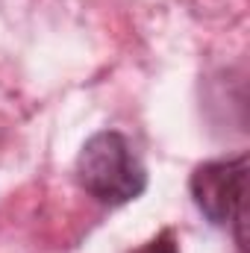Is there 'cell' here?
Segmentation results:
<instances>
[{
	"label": "cell",
	"mask_w": 250,
	"mask_h": 253,
	"mask_svg": "<svg viewBox=\"0 0 250 253\" xmlns=\"http://www.w3.org/2000/svg\"><path fill=\"white\" fill-rule=\"evenodd\" d=\"M135 253H180V242L171 230H162L159 236H153L144 248H138Z\"/></svg>",
	"instance_id": "obj_3"
},
{
	"label": "cell",
	"mask_w": 250,
	"mask_h": 253,
	"mask_svg": "<svg viewBox=\"0 0 250 253\" xmlns=\"http://www.w3.org/2000/svg\"><path fill=\"white\" fill-rule=\"evenodd\" d=\"M188 191L200 215L212 227L230 230L239 253H248V156L239 153L197 165L188 180Z\"/></svg>",
	"instance_id": "obj_2"
},
{
	"label": "cell",
	"mask_w": 250,
	"mask_h": 253,
	"mask_svg": "<svg viewBox=\"0 0 250 253\" xmlns=\"http://www.w3.org/2000/svg\"><path fill=\"white\" fill-rule=\"evenodd\" d=\"M77 183L103 206H124L138 200L147 189V168L132 150L129 138L118 129L94 132L74 165Z\"/></svg>",
	"instance_id": "obj_1"
}]
</instances>
